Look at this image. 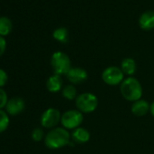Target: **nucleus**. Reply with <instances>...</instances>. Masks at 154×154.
Masks as SVG:
<instances>
[{"label": "nucleus", "instance_id": "nucleus-21", "mask_svg": "<svg viewBox=\"0 0 154 154\" xmlns=\"http://www.w3.org/2000/svg\"><path fill=\"white\" fill-rule=\"evenodd\" d=\"M8 81V75L7 72L0 68V88H3Z\"/></svg>", "mask_w": 154, "mask_h": 154}, {"label": "nucleus", "instance_id": "nucleus-12", "mask_svg": "<svg viewBox=\"0 0 154 154\" xmlns=\"http://www.w3.org/2000/svg\"><path fill=\"white\" fill-rule=\"evenodd\" d=\"M140 26L144 30H151L154 28V11L144 12L139 20Z\"/></svg>", "mask_w": 154, "mask_h": 154}, {"label": "nucleus", "instance_id": "nucleus-16", "mask_svg": "<svg viewBox=\"0 0 154 154\" xmlns=\"http://www.w3.org/2000/svg\"><path fill=\"white\" fill-rule=\"evenodd\" d=\"M12 30V22L8 17H0V35H7Z\"/></svg>", "mask_w": 154, "mask_h": 154}, {"label": "nucleus", "instance_id": "nucleus-9", "mask_svg": "<svg viewBox=\"0 0 154 154\" xmlns=\"http://www.w3.org/2000/svg\"><path fill=\"white\" fill-rule=\"evenodd\" d=\"M25 108H26V103L22 98L13 97L8 100L6 106V112L8 115L16 116L21 113L25 110Z\"/></svg>", "mask_w": 154, "mask_h": 154}, {"label": "nucleus", "instance_id": "nucleus-2", "mask_svg": "<svg viewBox=\"0 0 154 154\" xmlns=\"http://www.w3.org/2000/svg\"><path fill=\"white\" fill-rule=\"evenodd\" d=\"M142 87L140 83L134 77H128L121 84V94L124 99L129 102H136L140 100L142 96Z\"/></svg>", "mask_w": 154, "mask_h": 154}, {"label": "nucleus", "instance_id": "nucleus-6", "mask_svg": "<svg viewBox=\"0 0 154 154\" xmlns=\"http://www.w3.org/2000/svg\"><path fill=\"white\" fill-rule=\"evenodd\" d=\"M124 77V73L122 69L117 66H109L102 73L103 81L111 86H114L122 83Z\"/></svg>", "mask_w": 154, "mask_h": 154}, {"label": "nucleus", "instance_id": "nucleus-5", "mask_svg": "<svg viewBox=\"0 0 154 154\" xmlns=\"http://www.w3.org/2000/svg\"><path fill=\"white\" fill-rule=\"evenodd\" d=\"M84 116L78 110H69L63 113L61 118V123L63 128L66 130H75L83 122Z\"/></svg>", "mask_w": 154, "mask_h": 154}, {"label": "nucleus", "instance_id": "nucleus-7", "mask_svg": "<svg viewBox=\"0 0 154 154\" xmlns=\"http://www.w3.org/2000/svg\"><path fill=\"white\" fill-rule=\"evenodd\" d=\"M61 112L55 108L46 109L41 115V125L47 129H54L59 122H61Z\"/></svg>", "mask_w": 154, "mask_h": 154}, {"label": "nucleus", "instance_id": "nucleus-8", "mask_svg": "<svg viewBox=\"0 0 154 154\" xmlns=\"http://www.w3.org/2000/svg\"><path fill=\"white\" fill-rule=\"evenodd\" d=\"M66 77L70 83L73 85H80V84L85 83L87 80L88 73L83 68L73 67V68H71L70 71L67 72Z\"/></svg>", "mask_w": 154, "mask_h": 154}, {"label": "nucleus", "instance_id": "nucleus-20", "mask_svg": "<svg viewBox=\"0 0 154 154\" xmlns=\"http://www.w3.org/2000/svg\"><path fill=\"white\" fill-rule=\"evenodd\" d=\"M8 102V98L7 92L3 88H0V110H3L4 108H6Z\"/></svg>", "mask_w": 154, "mask_h": 154}, {"label": "nucleus", "instance_id": "nucleus-4", "mask_svg": "<svg viewBox=\"0 0 154 154\" xmlns=\"http://www.w3.org/2000/svg\"><path fill=\"white\" fill-rule=\"evenodd\" d=\"M75 104L82 113H91L94 112L98 106V98L92 93H84L77 96Z\"/></svg>", "mask_w": 154, "mask_h": 154}, {"label": "nucleus", "instance_id": "nucleus-1", "mask_svg": "<svg viewBox=\"0 0 154 154\" xmlns=\"http://www.w3.org/2000/svg\"><path fill=\"white\" fill-rule=\"evenodd\" d=\"M70 133L69 131L61 127L52 129L45 137V144L48 149H58L70 143Z\"/></svg>", "mask_w": 154, "mask_h": 154}, {"label": "nucleus", "instance_id": "nucleus-3", "mask_svg": "<svg viewBox=\"0 0 154 154\" xmlns=\"http://www.w3.org/2000/svg\"><path fill=\"white\" fill-rule=\"evenodd\" d=\"M51 65L54 74L57 75H66L70 71L71 60L69 56L63 52L58 51L53 54L51 57Z\"/></svg>", "mask_w": 154, "mask_h": 154}, {"label": "nucleus", "instance_id": "nucleus-11", "mask_svg": "<svg viewBox=\"0 0 154 154\" xmlns=\"http://www.w3.org/2000/svg\"><path fill=\"white\" fill-rule=\"evenodd\" d=\"M90 137H91L90 132L86 129L82 128V127L76 128L72 133V140L76 143H79V144L86 143L87 141H89Z\"/></svg>", "mask_w": 154, "mask_h": 154}, {"label": "nucleus", "instance_id": "nucleus-23", "mask_svg": "<svg viewBox=\"0 0 154 154\" xmlns=\"http://www.w3.org/2000/svg\"><path fill=\"white\" fill-rule=\"evenodd\" d=\"M149 112H150V113H151V115L154 117V102L150 104V106H149Z\"/></svg>", "mask_w": 154, "mask_h": 154}, {"label": "nucleus", "instance_id": "nucleus-14", "mask_svg": "<svg viewBox=\"0 0 154 154\" xmlns=\"http://www.w3.org/2000/svg\"><path fill=\"white\" fill-rule=\"evenodd\" d=\"M121 69L124 74L131 76L136 72V69H137L136 63L132 58H125L122 61Z\"/></svg>", "mask_w": 154, "mask_h": 154}, {"label": "nucleus", "instance_id": "nucleus-13", "mask_svg": "<svg viewBox=\"0 0 154 154\" xmlns=\"http://www.w3.org/2000/svg\"><path fill=\"white\" fill-rule=\"evenodd\" d=\"M63 87V79L60 75H51L46 81V88L50 93H58Z\"/></svg>", "mask_w": 154, "mask_h": 154}, {"label": "nucleus", "instance_id": "nucleus-15", "mask_svg": "<svg viewBox=\"0 0 154 154\" xmlns=\"http://www.w3.org/2000/svg\"><path fill=\"white\" fill-rule=\"evenodd\" d=\"M53 36L55 40L60 43H67L69 40V34L68 30L64 27H59L55 29L53 33Z\"/></svg>", "mask_w": 154, "mask_h": 154}, {"label": "nucleus", "instance_id": "nucleus-22", "mask_svg": "<svg viewBox=\"0 0 154 154\" xmlns=\"http://www.w3.org/2000/svg\"><path fill=\"white\" fill-rule=\"evenodd\" d=\"M6 48H7V42L3 36L0 35V56L5 53Z\"/></svg>", "mask_w": 154, "mask_h": 154}, {"label": "nucleus", "instance_id": "nucleus-18", "mask_svg": "<svg viewBox=\"0 0 154 154\" xmlns=\"http://www.w3.org/2000/svg\"><path fill=\"white\" fill-rule=\"evenodd\" d=\"M10 123V119L6 111L0 110V133L7 131Z\"/></svg>", "mask_w": 154, "mask_h": 154}, {"label": "nucleus", "instance_id": "nucleus-19", "mask_svg": "<svg viewBox=\"0 0 154 154\" xmlns=\"http://www.w3.org/2000/svg\"><path fill=\"white\" fill-rule=\"evenodd\" d=\"M31 137L34 141H41L44 139V131L40 128H35L32 131Z\"/></svg>", "mask_w": 154, "mask_h": 154}, {"label": "nucleus", "instance_id": "nucleus-10", "mask_svg": "<svg viewBox=\"0 0 154 154\" xmlns=\"http://www.w3.org/2000/svg\"><path fill=\"white\" fill-rule=\"evenodd\" d=\"M149 104L147 101L144 100H138L131 104V112L137 116V117H142L147 114V112L149 111Z\"/></svg>", "mask_w": 154, "mask_h": 154}, {"label": "nucleus", "instance_id": "nucleus-17", "mask_svg": "<svg viewBox=\"0 0 154 154\" xmlns=\"http://www.w3.org/2000/svg\"><path fill=\"white\" fill-rule=\"evenodd\" d=\"M62 94H63V97L65 98L66 100H69V101H72L73 99H76L77 98V91L76 89L74 88L73 85H66L63 87V91H62Z\"/></svg>", "mask_w": 154, "mask_h": 154}]
</instances>
